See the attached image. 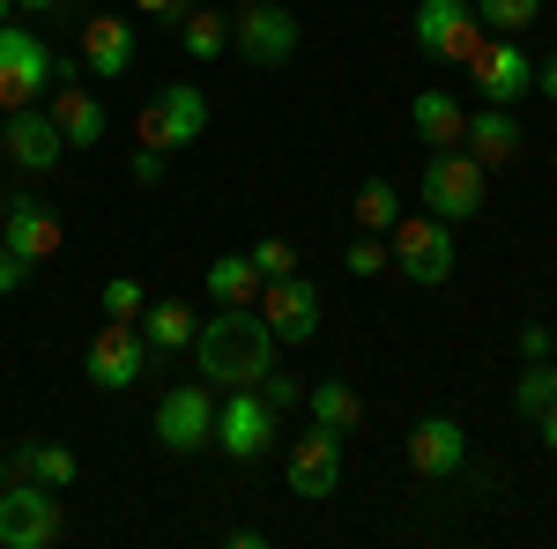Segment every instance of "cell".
I'll use <instances>...</instances> for the list:
<instances>
[{
	"mask_svg": "<svg viewBox=\"0 0 557 549\" xmlns=\"http://www.w3.org/2000/svg\"><path fill=\"white\" fill-rule=\"evenodd\" d=\"M194 357L201 372L223 386H253L268 364H275V335L260 320V304H215V320L194 327Z\"/></svg>",
	"mask_w": 557,
	"mask_h": 549,
	"instance_id": "6da1fadb",
	"label": "cell"
},
{
	"mask_svg": "<svg viewBox=\"0 0 557 549\" xmlns=\"http://www.w3.org/2000/svg\"><path fill=\"white\" fill-rule=\"evenodd\" d=\"M60 83H75V60L67 52L52 60V45L23 23H0V112H23V104L52 97Z\"/></svg>",
	"mask_w": 557,
	"mask_h": 549,
	"instance_id": "7a4b0ae2",
	"label": "cell"
},
{
	"mask_svg": "<svg viewBox=\"0 0 557 549\" xmlns=\"http://www.w3.org/2000/svg\"><path fill=\"white\" fill-rule=\"evenodd\" d=\"M417 201H424V215H438V223H469V215H483V164H475L469 149H431Z\"/></svg>",
	"mask_w": 557,
	"mask_h": 549,
	"instance_id": "3957f363",
	"label": "cell"
},
{
	"mask_svg": "<svg viewBox=\"0 0 557 549\" xmlns=\"http://www.w3.org/2000/svg\"><path fill=\"white\" fill-rule=\"evenodd\" d=\"M386 253H394V267H401L417 290H438V283L454 275V223H438V215H401V223L386 230Z\"/></svg>",
	"mask_w": 557,
	"mask_h": 549,
	"instance_id": "277c9868",
	"label": "cell"
},
{
	"mask_svg": "<svg viewBox=\"0 0 557 549\" xmlns=\"http://www.w3.org/2000/svg\"><path fill=\"white\" fill-rule=\"evenodd\" d=\"M275 431H283V416L260 401V386H231V401H215V446L238 467L268 461L275 453Z\"/></svg>",
	"mask_w": 557,
	"mask_h": 549,
	"instance_id": "5b68a950",
	"label": "cell"
},
{
	"mask_svg": "<svg viewBox=\"0 0 557 549\" xmlns=\"http://www.w3.org/2000/svg\"><path fill=\"white\" fill-rule=\"evenodd\" d=\"M201 127H209V97L194 83H164L149 104H141V120H134V141L141 149H186V141H201Z\"/></svg>",
	"mask_w": 557,
	"mask_h": 549,
	"instance_id": "8992f818",
	"label": "cell"
},
{
	"mask_svg": "<svg viewBox=\"0 0 557 549\" xmlns=\"http://www.w3.org/2000/svg\"><path fill=\"white\" fill-rule=\"evenodd\" d=\"M60 542V490L15 475L0 490V549H52Z\"/></svg>",
	"mask_w": 557,
	"mask_h": 549,
	"instance_id": "52a82bcc",
	"label": "cell"
},
{
	"mask_svg": "<svg viewBox=\"0 0 557 549\" xmlns=\"http://www.w3.org/2000/svg\"><path fill=\"white\" fill-rule=\"evenodd\" d=\"M231 45H238V60H253V67H290V60H298V15H290L283 0H253V8L231 15Z\"/></svg>",
	"mask_w": 557,
	"mask_h": 549,
	"instance_id": "ba28073f",
	"label": "cell"
},
{
	"mask_svg": "<svg viewBox=\"0 0 557 549\" xmlns=\"http://www.w3.org/2000/svg\"><path fill=\"white\" fill-rule=\"evenodd\" d=\"M475 45H483L475 0H417V52H431V60H454V67H469Z\"/></svg>",
	"mask_w": 557,
	"mask_h": 549,
	"instance_id": "9c48e42d",
	"label": "cell"
},
{
	"mask_svg": "<svg viewBox=\"0 0 557 549\" xmlns=\"http://www.w3.org/2000/svg\"><path fill=\"white\" fill-rule=\"evenodd\" d=\"M283 475H290V498H335V483H343V431L312 423L305 438H290Z\"/></svg>",
	"mask_w": 557,
	"mask_h": 549,
	"instance_id": "30bf717a",
	"label": "cell"
},
{
	"mask_svg": "<svg viewBox=\"0 0 557 549\" xmlns=\"http://www.w3.org/2000/svg\"><path fill=\"white\" fill-rule=\"evenodd\" d=\"M157 446H172V453L215 446V394L209 386H172V394L157 401Z\"/></svg>",
	"mask_w": 557,
	"mask_h": 549,
	"instance_id": "8fae6325",
	"label": "cell"
},
{
	"mask_svg": "<svg viewBox=\"0 0 557 549\" xmlns=\"http://www.w3.org/2000/svg\"><path fill=\"white\" fill-rule=\"evenodd\" d=\"M469 75H475V89H483V104L513 112L520 97L535 89V60H528L513 38H498V45L483 38V45H475V60H469Z\"/></svg>",
	"mask_w": 557,
	"mask_h": 549,
	"instance_id": "7c38bea8",
	"label": "cell"
},
{
	"mask_svg": "<svg viewBox=\"0 0 557 549\" xmlns=\"http://www.w3.org/2000/svg\"><path fill=\"white\" fill-rule=\"evenodd\" d=\"M141 357H149V341H141V327L134 320H104L97 327V341H89V386H104V394H127L134 379H141Z\"/></svg>",
	"mask_w": 557,
	"mask_h": 549,
	"instance_id": "4fadbf2b",
	"label": "cell"
},
{
	"mask_svg": "<svg viewBox=\"0 0 557 549\" xmlns=\"http://www.w3.org/2000/svg\"><path fill=\"white\" fill-rule=\"evenodd\" d=\"M260 320H268V335L275 341H312L320 335V290L305 283V275H275V283H260Z\"/></svg>",
	"mask_w": 557,
	"mask_h": 549,
	"instance_id": "5bb4252c",
	"label": "cell"
},
{
	"mask_svg": "<svg viewBox=\"0 0 557 549\" xmlns=\"http://www.w3.org/2000/svg\"><path fill=\"white\" fill-rule=\"evenodd\" d=\"M0 246L38 267V260L60 253V215L45 209L38 194H8V209H0Z\"/></svg>",
	"mask_w": 557,
	"mask_h": 549,
	"instance_id": "9a60e30c",
	"label": "cell"
},
{
	"mask_svg": "<svg viewBox=\"0 0 557 549\" xmlns=\"http://www.w3.org/2000/svg\"><path fill=\"white\" fill-rule=\"evenodd\" d=\"M0 149H8V164H15V171H30V178H38V171L60 164V149H67V141H60V127H52V112L23 104V112H8V134H0Z\"/></svg>",
	"mask_w": 557,
	"mask_h": 549,
	"instance_id": "2e32d148",
	"label": "cell"
},
{
	"mask_svg": "<svg viewBox=\"0 0 557 549\" xmlns=\"http://www.w3.org/2000/svg\"><path fill=\"white\" fill-rule=\"evenodd\" d=\"M461 461H469V431L454 416H417V431H409V467L424 483H446Z\"/></svg>",
	"mask_w": 557,
	"mask_h": 549,
	"instance_id": "e0dca14e",
	"label": "cell"
},
{
	"mask_svg": "<svg viewBox=\"0 0 557 549\" xmlns=\"http://www.w3.org/2000/svg\"><path fill=\"white\" fill-rule=\"evenodd\" d=\"M45 112H52V127H60V141H67V149H97V141L112 134L104 97H97V89H83V83H60Z\"/></svg>",
	"mask_w": 557,
	"mask_h": 549,
	"instance_id": "ac0fdd59",
	"label": "cell"
},
{
	"mask_svg": "<svg viewBox=\"0 0 557 549\" xmlns=\"http://www.w3.org/2000/svg\"><path fill=\"white\" fill-rule=\"evenodd\" d=\"M83 67L97 83H120L134 67V23H120V15H83Z\"/></svg>",
	"mask_w": 557,
	"mask_h": 549,
	"instance_id": "d6986e66",
	"label": "cell"
},
{
	"mask_svg": "<svg viewBox=\"0 0 557 549\" xmlns=\"http://www.w3.org/2000/svg\"><path fill=\"white\" fill-rule=\"evenodd\" d=\"M409 127L424 149H461V134H469V104L454 97V89H424L417 104H409Z\"/></svg>",
	"mask_w": 557,
	"mask_h": 549,
	"instance_id": "ffe728a7",
	"label": "cell"
},
{
	"mask_svg": "<svg viewBox=\"0 0 557 549\" xmlns=\"http://www.w3.org/2000/svg\"><path fill=\"white\" fill-rule=\"evenodd\" d=\"M520 141H528V134H520V120H513V112H498V104L469 112V134H461V149H469L483 171H491V164H513Z\"/></svg>",
	"mask_w": 557,
	"mask_h": 549,
	"instance_id": "44dd1931",
	"label": "cell"
},
{
	"mask_svg": "<svg viewBox=\"0 0 557 549\" xmlns=\"http://www.w3.org/2000/svg\"><path fill=\"white\" fill-rule=\"evenodd\" d=\"M134 327H141L149 349H194V327H201V320H194L178 297H164V304H141V320H134Z\"/></svg>",
	"mask_w": 557,
	"mask_h": 549,
	"instance_id": "7402d4cb",
	"label": "cell"
},
{
	"mask_svg": "<svg viewBox=\"0 0 557 549\" xmlns=\"http://www.w3.org/2000/svg\"><path fill=\"white\" fill-rule=\"evenodd\" d=\"M305 409H312V423H327V431H343V438L364 423V401H357L349 379H320L312 394H305Z\"/></svg>",
	"mask_w": 557,
	"mask_h": 549,
	"instance_id": "603a6c76",
	"label": "cell"
},
{
	"mask_svg": "<svg viewBox=\"0 0 557 549\" xmlns=\"http://www.w3.org/2000/svg\"><path fill=\"white\" fill-rule=\"evenodd\" d=\"M209 297L215 304H253L260 297V267H253V253H223V260H209Z\"/></svg>",
	"mask_w": 557,
	"mask_h": 549,
	"instance_id": "cb8c5ba5",
	"label": "cell"
},
{
	"mask_svg": "<svg viewBox=\"0 0 557 549\" xmlns=\"http://www.w3.org/2000/svg\"><path fill=\"white\" fill-rule=\"evenodd\" d=\"M8 461H15V475H30V483H45V490H67V483L83 475V461H75L67 446H15Z\"/></svg>",
	"mask_w": 557,
	"mask_h": 549,
	"instance_id": "d4e9b609",
	"label": "cell"
},
{
	"mask_svg": "<svg viewBox=\"0 0 557 549\" xmlns=\"http://www.w3.org/2000/svg\"><path fill=\"white\" fill-rule=\"evenodd\" d=\"M178 45H186V60H223V52H231V15L186 8V15H178Z\"/></svg>",
	"mask_w": 557,
	"mask_h": 549,
	"instance_id": "484cf974",
	"label": "cell"
},
{
	"mask_svg": "<svg viewBox=\"0 0 557 549\" xmlns=\"http://www.w3.org/2000/svg\"><path fill=\"white\" fill-rule=\"evenodd\" d=\"M394 223H401V194L386 178H364L357 186V230H394Z\"/></svg>",
	"mask_w": 557,
	"mask_h": 549,
	"instance_id": "4316f807",
	"label": "cell"
},
{
	"mask_svg": "<svg viewBox=\"0 0 557 549\" xmlns=\"http://www.w3.org/2000/svg\"><path fill=\"white\" fill-rule=\"evenodd\" d=\"M550 401H557V364H550V357H535V364L520 372V386H513V409L535 423L543 409H550Z\"/></svg>",
	"mask_w": 557,
	"mask_h": 549,
	"instance_id": "83f0119b",
	"label": "cell"
},
{
	"mask_svg": "<svg viewBox=\"0 0 557 549\" xmlns=\"http://www.w3.org/2000/svg\"><path fill=\"white\" fill-rule=\"evenodd\" d=\"M535 15H543V0H475V23L498 30V38H520Z\"/></svg>",
	"mask_w": 557,
	"mask_h": 549,
	"instance_id": "f1b7e54d",
	"label": "cell"
},
{
	"mask_svg": "<svg viewBox=\"0 0 557 549\" xmlns=\"http://www.w3.org/2000/svg\"><path fill=\"white\" fill-rule=\"evenodd\" d=\"M343 267L364 283V275H386V267H394V253H386L380 230H357V238H349V253H343Z\"/></svg>",
	"mask_w": 557,
	"mask_h": 549,
	"instance_id": "f546056e",
	"label": "cell"
},
{
	"mask_svg": "<svg viewBox=\"0 0 557 549\" xmlns=\"http://www.w3.org/2000/svg\"><path fill=\"white\" fill-rule=\"evenodd\" d=\"M97 304H104V320H141V304H149V297H141V283H134V275H112Z\"/></svg>",
	"mask_w": 557,
	"mask_h": 549,
	"instance_id": "4dcf8cb0",
	"label": "cell"
},
{
	"mask_svg": "<svg viewBox=\"0 0 557 549\" xmlns=\"http://www.w3.org/2000/svg\"><path fill=\"white\" fill-rule=\"evenodd\" d=\"M253 267H260V283L298 275V246H290V238H260V246H253Z\"/></svg>",
	"mask_w": 557,
	"mask_h": 549,
	"instance_id": "1f68e13d",
	"label": "cell"
},
{
	"mask_svg": "<svg viewBox=\"0 0 557 549\" xmlns=\"http://www.w3.org/2000/svg\"><path fill=\"white\" fill-rule=\"evenodd\" d=\"M260 401H268V409H275V416H290V409H298V379H275V372H260Z\"/></svg>",
	"mask_w": 557,
	"mask_h": 549,
	"instance_id": "d6a6232c",
	"label": "cell"
},
{
	"mask_svg": "<svg viewBox=\"0 0 557 549\" xmlns=\"http://www.w3.org/2000/svg\"><path fill=\"white\" fill-rule=\"evenodd\" d=\"M520 357H528V364H535V357H557V335L543 327V320H528V327H520Z\"/></svg>",
	"mask_w": 557,
	"mask_h": 549,
	"instance_id": "836d02e7",
	"label": "cell"
},
{
	"mask_svg": "<svg viewBox=\"0 0 557 549\" xmlns=\"http://www.w3.org/2000/svg\"><path fill=\"white\" fill-rule=\"evenodd\" d=\"M134 186H164V149H134Z\"/></svg>",
	"mask_w": 557,
	"mask_h": 549,
	"instance_id": "e575fe53",
	"label": "cell"
},
{
	"mask_svg": "<svg viewBox=\"0 0 557 549\" xmlns=\"http://www.w3.org/2000/svg\"><path fill=\"white\" fill-rule=\"evenodd\" d=\"M23 275H30V260H15L8 246H0V297H15V290H23Z\"/></svg>",
	"mask_w": 557,
	"mask_h": 549,
	"instance_id": "d590c367",
	"label": "cell"
},
{
	"mask_svg": "<svg viewBox=\"0 0 557 549\" xmlns=\"http://www.w3.org/2000/svg\"><path fill=\"white\" fill-rule=\"evenodd\" d=\"M535 89H543V97H550V104H557V52H550V60H543V67H535Z\"/></svg>",
	"mask_w": 557,
	"mask_h": 549,
	"instance_id": "8d00e7d4",
	"label": "cell"
},
{
	"mask_svg": "<svg viewBox=\"0 0 557 549\" xmlns=\"http://www.w3.org/2000/svg\"><path fill=\"white\" fill-rule=\"evenodd\" d=\"M535 438H543V446H550V453H557V401H550V409H543V416H535Z\"/></svg>",
	"mask_w": 557,
	"mask_h": 549,
	"instance_id": "74e56055",
	"label": "cell"
},
{
	"mask_svg": "<svg viewBox=\"0 0 557 549\" xmlns=\"http://www.w3.org/2000/svg\"><path fill=\"white\" fill-rule=\"evenodd\" d=\"M141 15H186V0H134Z\"/></svg>",
	"mask_w": 557,
	"mask_h": 549,
	"instance_id": "f35d334b",
	"label": "cell"
},
{
	"mask_svg": "<svg viewBox=\"0 0 557 549\" xmlns=\"http://www.w3.org/2000/svg\"><path fill=\"white\" fill-rule=\"evenodd\" d=\"M23 15H60V0H15Z\"/></svg>",
	"mask_w": 557,
	"mask_h": 549,
	"instance_id": "ab89813d",
	"label": "cell"
},
{
	"mask_svg": "<svg viewBox=\"0 0 557 549\" xmlns=\"http://www.w3.org/2000/svg\"><path fill=\"white\" fill-rule=\"evenodd\" d=\"M8 483H15V461H8V453H0V490H8Z\"/></svg>",
	"mask_w": 557,
	"mask_h": 549,
	"instance_id": "60d3db41",
	"label": "cell"
},
{
	"mask_svg": "<svg viewBox=\"0 0 557 549\" xmlns=\"http://www.w3.org/2000/svg\"><path fill=\"white\" fill-rule=\"evenodd\" d=\"M8 15H15V0H0V23H8Z\"/></svg>",
	"mask_w": 557,
	"mask_h": 549,
	"instance_id": "b9f144b4",
	"label": "cell"
},
{
	"mask_svg": "<svg viewBox=\"0 0 557 549\" xmlns=\"http://www.w3.org/2000/svg\"><path fill=\"white\" fill-rule=\"evenodd\" d=\"M0 209H8V194H0Z\"/></svg>",
	"mask_w": 557,
	"mask_h": 549,
	"instance_id": "7bdbcfd3",
	"label": "cell"
}]
</instances>
